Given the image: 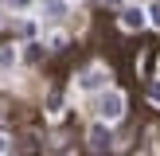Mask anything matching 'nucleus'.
Listing matches in <instances>:
<instances>
[{
    "instance_id": "1",
    "label": "nucleus",
    "mask_w": 160,
    "mask_h": 156,
    "mask_svg": "<svg viewBox=\"0 0 160 156\" xmlns=\"http://www.w3.org/2000/svg\"><path fill=\"white\" fill-rule=\"evenodd\" d=\"M121 113H125V94H117V90L102 94V101H98V121L113 125V121H121Z\"/></svg>"
},
{
    "instance_id": "2",
    "label": "nucleus",
    "mask_w": 160,
    "mask_h": 156,
    "mask_svg": "<svg viewBox=\"0 0 160 156\" xmlns=\"http://www.w3.org/2000/svg\"><path fill=\"white\" fill-rule=\"evenodd\" d=\"M109 78H113V74H109L102 62H94V66H86V70H82V78H78V90H102Z\"/></svg>"
},
{
    "instance_id": "3",
    "label": "nucleus",
    "mask_w": 160,
    "mask_h": 156,
    "mask_svg": "<svg viewBox=\"0 0 160 156\" xmlns=\"http://www.w3.org/2000/svg\"><path fill=\"white\" fill-rule=\"evenodd\" d=\"M86 140H90V148H94V152H106V148L113 144V133L106 129V121H98V125L90 129V137H86Z\"/></svg>"
},
{
    "instance_id": "4",
    "label": "nucleus",
    "mask_w": 160,
    "mask_h": 156,
    "mask_svg": "<svg viewBox=\"0 0 160 156\" xmlns=\"http://www.w3.org/2000/svg\"><path fill=\"white\" fill-rule=\"evenodd\" d=\"M145 23H148L145 8H121V27L125 31H137V27H145Z\"/></svg>"
},
{
    "instance_id": "5",
    "label": "nucleus",
    "mask_w": 160,
    "mask_h": 156,
    "mask_svg": "<svg viewBox=\"0 0 160 156\" xmlns=\"http://www.w3.org/2000/svg\"><path fill=\"white\" fill-rule=\"evenodd\" d=\"M16 62H20V47H16V43H4V47H0V70H12Z\"/></svg>"
},
{
    "instance_id": "6",
    "label": "nucleus",
    "mask_w": 160,
    "mask_h": 156,
    "mask_svg": "<svg viewBox=\"0 0 160 156\" xmlns=\"http://www.w3.org/2000/svg\"><path fill=\"white\" fill-rule=\"evenodd\" d=\"M47 43H51V51H62V47H67V35H62V31H55Z\"/></svg>"
},
{
    "instance_id": "7",
    "label": "nucleus",
    "mask_w": 160,
    "mask_h": 156,
    "mask_svg": "<svg viewBox=\"0 0 160 156\" xmlns=\"http://www.w3.org/2000/svg\"><path fill=\"white\" fill-rule=\"evenodd\" d=\"M148 23L160 27V0H156V4H148Z\"/></svg>"
},
{
    "instance_id": "8",
    "label": "nucleus",
    "mask_w": 160,
    "mask_h": 156,
    "mask_svg": "<svg viewBox=\"0 0 160 156\" xmlns=\"http://www.w3.org/2000/svg\"><path fill=\"white\" fill-rule=\"evenodd\" d=\"M0 152H12V137H8L4 129H0Z\"/></svg>"
},
{
    "instance_id": "9",
    "label": "nucleus",
    "mask_w": 160,
    "mask_h": 156,
    "mask_svg": "<svg viewBox=\"0 0 160 156\" xmlns=\"http://www.w3.org/2000/svg\"><path fill=\"white\" fill-rule=\"evenodd\" d=\"M148 98H152V101H160V82L152 86V90H148Z\"/></svg>"
},
{
    "instance_id": "10",
    "label": "nucleus",
    "mask_w": 160,
    "mask_h": 156,
    "mask_svg": "<svg viewBox=\"0 0 160 156\" xmlns=\"http://www.w3.org/2000/svg\"><path fill=\"white\" fill-rule=\"evenodd\" d=\"M31 4V0H12V8H28Z\"/></svg>"
},
{
    "instance_id": "11",
    "label": "nucleus",
    "mask_w": 160,
    "mask_h": 156,
    "mask_svg": "<svg viewBox=\"0 0 160 156\" xmlns=\"http://www.w3.org/2000/svg\"><path fill=\"white\" fill-rule=\"evenodd\" d=\"M106 4H121V0H106Z\"/></svg>"
}]
</instances>
